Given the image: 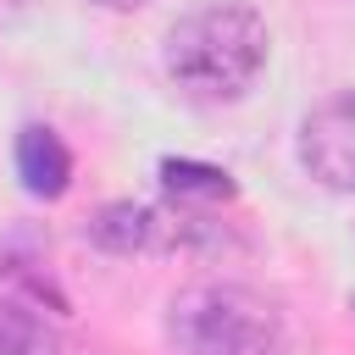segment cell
I'll return each instance as SVG.
<instances>
[{"label":"cell","mask_w":355,"mask_h":355,"mask_svg":"<svg viewBox=\"0 0 355 355\" xmlns=\"http://www.w3.org/2000/svg\"><path fill=\"white\" fill-rule=\"evenodd\" d=\"M349 305H355V300H349Z\"/></svg>","instance_id":"obj_10"},{"label":"cell","mask_w":355,"mask_h":355,"mask_svg":"<svg viewBox=\"0 0 355 355\" xmlns=\"http://www.w3.org/2000/svg\"><path fill=\"white\" fill-rule=\"evenodd\" d=\"M272 55V28L250 0H200L189 6L161 44V67L178 94L200 105H227L255 89Z\"/></svg>","instance_id":"obj_1"},{"label":"cell","mask_w":355,"mask_h":355,"mask_svg":"<svg viewBox=\"0 0 355 355\" xmlns=\"http://www.w3.org/2000/svg\"><path fill=\"white\" fill-rule=\"evenodd\" d=\"M300 166L333 194H355V89L322 100L300 122Z\"/></svg>","instance_id":"obj_3"},{"label":"cell","mask_w":355,"mask_h":355,"mask_svg":"<svg viewBox=\"0 0 355 355\" xmlns=\"http://www.w3.org/2000/svg\"><path fill=\"white\" fill-rule=\"evenodd\" d=\"M22 11H28V0H0V28H11Z\"/></svg>","instance_id":"obj_8"},{"label":"cell","mask_w":355,"mask_h":355,"mask_svg":"<svg viewBox=\"0 0 355 355\" xmlns=\"http://www.w3.org/2000/svg\"><path fill=\"white\" fill-rule=\"evenodd\" d=\"M161 183L178 205H216V200H233V178L222 166H205V161H161Z\"/></svg>","instance_id":"obj_7"},{"label":"cell","mask_w":355,"mask_h":355,"mask_svg":"<svg viewBox=\"0 0 355 355\" xmlns=\"http://www.w3.org/2000/svg\"><path fill=\"white\" fill-rule=\"evenodd\" d=\"M89 239H94L100 250H111V255H150V205L116 200V205L94 211Z\"/></svg>","instance_id":"obj_6"},{"label":"cell","mask_w":355,"mask_h":355,"mask_svg":"<svg viewBox=\"0 0 355 355\" xmlns=\"http://www.w3.org/2000/svg\"><path fill=\"white\" fill-rule=\"evenodd\" d=\"M94 6H105V11H139V6H150V0H94Z\"/></svg>","instance_id":"obj_9"},{"label":"cell","mask_w":355,"mask_h":355,"mask_svg":"<svg viewBox=\"0 0 355 355\" xmlns=\"http://www.w3.org/2000/svg\"><path fill=\"white\" fill-rule=\"evenodd\" d=\"M166 338L178 355H277L283 316L244 283H194L166 305Z\"/></svg>","instance_id":"obj_2"},{"label":"cell","mask_w":355,"mask_h":355,"mask_svg":"<svg viewBox=\"0 0 355 355\" xmlns=\"http://www.w3.org/2000/svg\"><path fill=\"white\" fill-rule=\"evenodd\" d=\"M0 355H61V333L39 305L0 300Z\"/></svg>","instance_id":"obj_5"},{"label":"cell","mask_w":355,"mask_h":355,"mask_svg":"<svg viewBox=\"0 0 355 355\" xmlns=\"http://www.w3.org/2000/svg\"><path fill=\"white\" fill-rule=\"evenodd\" d=\"M17 178L33 200H61L72 189V150L55 128L44 122H28L17 133Z\"/></svg>","instance_id":"obj_4"}]
</instances>
